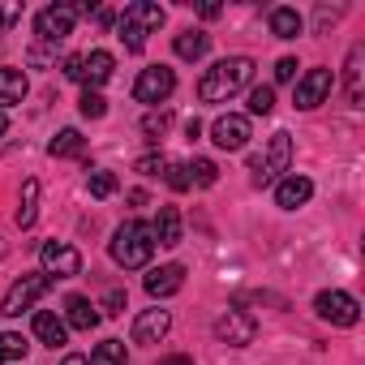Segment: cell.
<instances>
[{
  "label": "cell",
  "mask_w": 365,
  "mask_h": 365,
  "mask_svg": "<svg viewBox=\"0 0 365 365\" xmlns=\"http://www.w3.org/2000/svg\"><path fill=\"white\" fill-rule=\"evenodd\" d=\"M292 78H297V61H292V56H284V61L275 65V82H292Z\"/></svg>",
  "instance_id": "35"
},
{
  "label": "cell",
  "mask_w": 365,
  "mask_h": 365,
  "mask_svg": "<svg viewBox=\"0 0 365 365\" xmlns=\"http://www.w3.org/2000/svg\"><path fill=\"white\" fill-rule=\"evenodd\" d=\"M95 322H99V305H91V297H69L65 301V327L91 331Z\"/></svg>",
  "instance_id": "16"
},
{
  "label": "cell",
  "mask_w": 365,
  "mask_h": 365,
  "mask_svg": "<svg viewBox=\"0 0 365 365\" xmlns=\"http://www.w3.org/2000/svg\"><path fill=\"white\" fill-rule=\"evenodd\" d=\"M267 22H271V35H275V39H297V35L305 31L301 14H297V9H288V5L271 9V14H267Z\"/></svg>",
  "instance_id": "19"
},
{
  "label": "cell",
  "mask_w": 365,
  "mask_h": 365,
  "mask_svg": "<svg viewBox=\"0 0 365 365\" xmlns=\"http://www.w3.org/2000/svg\"><path fill=\"white\" fill-rule=\"evenodd\" d=\"M39 220V180L22 185V202H18V228H31Z\"/></svg>",
  "instance_id": "23"
},
{
  "label": "cell",
  "mask_w": 365,
  "mask_h": 365,
  "mask_svg": "<svg viewBox=\"0 0 365 365\" xmlns=\"http://www.w3.org/2000/svg\"><path fill=\"white\" fill-rule=\"evenodd\" d=\"M211 142H215L220 150H241V146L250 142V116H237V112L220 116V120L211 125Z\"/></svg>",
  "instance_id": "11"
},
{
  "label": "cell",
  "mask_w": 365,
  "mask_h": 365,
  "mask_svg": "<svg viewBox=\"0 0 365 365\" xmlns=\"http://www.w3.org/2000/svg\"><path fill=\"white\" fill-rule=\"evenodd\" d=\"M112 262L116 267H125V271H138V267H146L150 262V254H155V237H150V224H142V220H125L116 232H112Z\"/></svg>",
  "instance_id": "2"
},
{
  "label": "cell",
  "mask_w": 365,
  "mask_h": 365,
  "mask_svg": "<svg viewBox=\"0 0 365 365\" xmlns=\"http://www.w3.org/2000/svg\"><path fill=\"white\" fill-rule=\"evenodd\" d=\"M250 78H254V61H250V56H224V61H215V65L202 73L198 99H202V103H228L232 95H241V91L250 86Z\"/></svg>",
  "instance_id": "1"
},
{
  "label": "cell",
  "mask_w": 365,
  "mask_h": 365,
  "mask_svg": "<svg viewBox=\"0 0 365 365\" xmlns=\"http://www.w3.org/2000/svg\"><path fill=\"white\" fill-rule=\"evenodd\" d=\"M309 198H314V180H309V176H297V172H292V176H284L279 185H275V202H279L284 211H297V207H305Z\"/></svg>",
  "instance_id": "14"
},
{
  "label": "cell",
  "mask_w": 365,
  "mask_h": 365,
  "mask_svg": "<svg viewBox=\"0 0 365 365\" xmlns=\"http://www.w3.org/2000/svg\"><path fill=\"white\" fill-rule=\"evenodd\" d=\"M73 22H78L73 5H48V9H39V18H35V35H39L43 43H65V39L73 35Z\"/></svg>",
  "instance_id": "6"
},
{
  "label": "cell",
  "mask_w": 365,
  "mask_h": 365,
  "mask_svg": "<svg viewBox=\"0 0 365 365\" xmlns=\"http://www.w3.org/2000/svg\"><path fill=\"white\" fill-rule=\"evenodd\" d=\"M103 309H108V314H120V309H125V288H112V292L103 297Z\"/></svg>",
  "instance_id": "36"
},
{
  "label": "cell",
  "mask_w": 365,
  "mask_h": 365,
  "mask_svg": "<svg viewBox=\"0 0 365 365\" xmlns=\"http://www.w3.org/2000/svg\"><path fill=\"white\" fill-rule=\"evenodd\" d=\"M207 48H211V35H202V31H180L176 35V56L180 61H198V56H207Z\"/></svg>",
  "instance_id": "22"
},
{
  "label": "cell",
  "mask_w": 365,
  "mask_h": 365,
  "mask_svg": "<svg viewBox=\"0 0 365 365\" xmlns=\"http://www.w3.org/2000/svg\"><path fill=\"white\" fill-rule=\"evenodd\" d=\"M314 309H318V318L331 322V327H356V318H361V305H356L348 292H339V288L318 292V297H314Z\"/></svg>",
  "instance_id": "5"
},
{
  "label": "cell",
  "mask_w": 365,
  "mask_h": 365,
  "mask_svg": "<svg viewBox=\"0 0 365 365\" xmlns=\"http://www.w3.org/2000/svg\"><path fill=\"white\" fill-rule=\"evenodd\" d=\"M172 91H176V73H172L168 65H150V69H142L138 82H133V99H138V103H163Z\"/></svg>",
  "instance_id": "7"
},
{
  "label": "cell",
  "mask_w": 365,
  "mask_h": 365,
  "mask_svg": "<svg viewBox=\"0 0 365 365\" xmlns=\"http://www.w3.org/2000/svg\"><path fill=\"white\" fill-rule=\"evenodd\" d=\"M22 356H26V339L5 331V335H0V365H5V361H22Z\"/></svg>",
  "instance_id": "28"
},
{
  "label": "cell",
  "mask_w": 365,
  "mask_h": 365,
  "mask_svg": "<svg viewBox=\"0 0 365 365\" xmlns=\"http://www.w3.org/2000/svg\"><path fill=\"white\" fill-rule=\"evenodd\" d=\"M168 125H172V112H150V116L142 120V133H146V138H163Z\"/></svg>",
  "instance_id": "32"
},
{
  "label": "cell",
  "mask_w": 365,
  "mask_h": 365,
  "mask_svg": "<svg viewBox=\"0 0 365 365\" xmlns=\"http://www.w3.org/2000/svg\"><path fill=\"white\" fill-rule=\"evenodd\" d=\"M39 258H43V275L48 279H73L82 271V254L73 245H65V241H48L39 250Z\"/></svg>",
  "instance_id": "9"
},
{
  "label": "cell",
  "mask_w": 365,
  "mask_h": 365,
  "mask_svg": "<svg viewBox=\"0 0 365 365\" xmlns=\"http://www.w3.org/2000/svg\"><path fill=\"white\" fill-rule=\"evenodd\" d=\"M0 258H5V241H0Z\"/></svg>",
  "instance_id": "42"
},
{
  "label": "cell",
  "mask_w": 365,
  "mask_h": 365,
  "mask_svg": "<svg viewBox=\"0 0 365 365\" xmlns=\"http://www.w3.org/2000/svg\"><path fill=\"white\" fill-rule=\"evenodd\" d=\"M150 237L159 245H180V211L176 207H159V215L150 224Z\"/></svg>",
  "instance_id": "18"
},
{
  "label": "cell",
  "mask_w": 365,
  "mask_h": 365,
  "mask_svg": "<svg viewBox=\"0 0 365 365\" xmlns=\"http://www.w3.org/2000/svg\"><path fill=\"white\" fill-rule=\"evenodd\" d=\"M65 318H56V314H48V309H39L35 314V335H39V344H48V348H56V344H65Z\"/></svg>",
  "instance_id": "21"
},
{
  "label": "cell",
  "mask_w": 365,
  "mask_h": 365,
  "mask_svg": "<svg viewBox=\"0 0 365 365\" xmlns=\"http://www.w3.org/2000/svg\"><path fill=\"white\" fill-rule=\"evenodd\" d=\"M331 82H335V78H331V69H309V73L297 82V99H292V103H297L301 112L318 108V103L331 95Z\"/></svg>",
  "instance_id": "12"
},
{
  "label": "cell",
  "mask_w": 365,
  "mask_h": 365,
  "mask_svg": "<svg viewBox=\"0 0 365 365\" xmlns=\"http://www.w3.org/2000/svg\"><path fill=\"white\" fill-rule=\"evenodd\" d=\"M48 288H52V279H48L43 271H35V275H22V279H18V284L5 292V309H0V314L18 318V314H22V309H31V305H35V301H39Z\"/></svg>",
  "instance_id": "8"
},
{
  "label": "cell",
  "mask_w": 365,
  "mask_h": 365,
  "mask_svg": "<svg viewBox=\"0 0 365 365\" xmlns=\"http://www.w3.org/2000/svg\"><path fill=\"white\" fill-rule=\"evenodd\" d=\"M22 18V5H0V31H9Z\"/></svg>",
  "instance_id": "37"
},
{
  "label": "cell",
  "mask_w": 365,
  "mask_h": 365,
  "mask_svg": "<svg viewBox=\"0 0 365 365\" xmlns=\"http://www.w3.org/2000/svg\"><path fill=\"white\" fill-rule=\"evenodd\" d=\"M163 172H168V185H172V190H190V172H185V163H168Z\"/></svg>",
  "instance_id": "33"
},
{
  "label": "cell",
  "mask_w": 365,
  "mask_h": 365,
  "mask_svg": "<svg viewBox=\"0 0 365 365\" xmlns=\"http://www.w3.org/2000/svg\"><path fill=\"white\" fill-rule=\"evenodd\" d=\"M112 69H116L112 52H86V56H82V82H91V91L103 86V82L112 78Z\"/></svg>",
  "instance_id": "17"
},
{
  "label": "cell",
  "mask_w": 365,
  "mask_h": 365,
  "mask_svg": "<svg viewBox=\"0 0 365 365\" xmlns=\"http://www.w3.org/2000/svg\"><path fill=\"white\" fill-rule=\"evenodd\" d=\"M48 150H52L56 159H73V155H82V133H78V129H61V133L48 142Z\"/></svg>",
  "instance_id": "25"
},
{
  "label": "cell",
  "mask_w": 365,
  "mask_h": 365,
  "mask_svg": "<svg viewBox=\"0 0 365 365\" xmlns=\"http://www.w3.org/2000/svg\"><path fill=\"white\" fill-rule=\"evenodd\" d=\"M116 26H120V43H125V52H142L146 39L163 26V9L150 5V0H133V5L120 14Z\"/></svg>",
  "instance_id": "3"
},
{
  "label": "cell",
  "mask_w": 365,
  "mask_h": 365,
  "mask_svg": "<svg viewBox=\"0 0 365 365\" xmlns=\"http://www.w3.org/2000/svg\"><path fill=\"white\" fill-rule=\"evenodd\" d=\"M65 78L82 82V56H69V61H65Z\"/></svg>",
  "instance_id": "38"
},
{
  "label": "cell",
  "mask_w": 365,
  "mask_h": 365,
  "mask_svg": "<svg viewBox=\"0 0 365 365\" xmlns=\"http://www.w3.org/2000/svg\"><path fill=\"white\" fill-rule=\"evenodd\" d=\"M26 99V73L22 69H0V112Z\"/></svg>",
  "instance_id": "20"
},
{
  "label": "cell",
  "mask_w": 365,
  "mask_h": 365,
  "mask_svg": "<svg viewBox=\"0 0 365 365\" xmlns=\"http://www.w3.org/2000/svg\"><path fill=\"white\" fill-rule=\"evenodd\" d=\"M163 168H168L163 155H142V159H138V172H146V176H159Z\"/></svg>",
  "instance_id": "34"
},
{
  "label": "cell",
  "mask_w": 365,
  "mask_h": 365,
  "mask_svg": "<svg viewBox=\"0 0 365 365\" xmlns=\"http://www.w3.org/2000/svg\"><path fill=\"white\" fill-rule=\"evenodd\" d=\"M172 331V314L168 309H142L133 318V344H159Z\"/></svg>",
  "instance_id": "13"
},
{
  "label": "cell",
  "mask_w": 365,
  "mask_h": 365,
  "mask_svg": "<svg viewBox=\"0 0 365 365\" xmlns=\"http://www.w3.org/2000/svg\"><path fill=\"white\" fill-rule=\"evenodd\" d=\"M361 61H365V48L356 43L348 52V103L352 108H361Z\"/></svg>",
  "instance_id": "24"
},
{
  "label": "cell",
  "mask_w": 365,
  "mask_h": 365,
  "mask_svg": "<svg viewBox=\"0 0 365 365\" xmlns=\"http://www.w3.org/2000/svg\"><path fill=\"white\" fill-rule=\"evenodd\" d=\"M78 108H82V116H86V120H99V116L108 112V99H103L99 91H91V86H86V95H82V103H78Z\"/></svg>",
  "instance_id": "31"
},
{
  "label": "cell",
  "mask_w": 365,
  "mask_h": 365,
  "mask_svg": "<svg viewBox=\"0 0 365 365\" xmlns=\"http://www.w3.org/2000/svg\"><path fill=\"white\" fill-rule=\"evenodd\" d=\"M185 172H190V185H215L220 180V168L211 159H194V163H185Z\"/></svg>",
  "instance_id": "27"
},
{
  "label": "cell",
  "mask_w": 365,
  "mask_h": 365,
  "mask_svg": "<svg viewBox=\"0 0 365 365\" xmlns=\"http://www.w3.org/2000/svg\"><path fill=\"white\" fill-rule=\"evenodd\" d=\"M65 365H86V356H78V352H73V356H65Z\"/></svg>",
  "instance_id": "40"
},
{
  "label": "cell",
  "mask_w": 365,
  "mask_h": 365,
  "mask_svg": "<svg viewBox=\"0 0 365 365\" xmlns=\"http://www.w3.org/2000/svg\"><path fill=\"white\" fill-rule=\"evenodd\" d=\"M288 163H292V138L279 129V133H271L267 150H262V155H254V163H250V172H254V185L262 190V185H271V180H284Z\"/></svg>",
  "instance_id": "4"
},
{
  "label": "cell",
  "mask_w": 365,
  "mask_h": 365,
  "mask_svg": "<svg viewBox=\"0 0 365 365\" xmlns=\"http://www.w3.org/2000/svg\"><path fill=\"white\" fill-rule=\"evenodd\" d=\"M116 194V176L112 172H91V198H112Z\"/></svg>",
  "instance_id": "29"
},
{
  "label": "cell",
  "mask_w": 365,
  "mask_h": 365,
  "mask_svg": "<svg viewBox=\"0 0 365 365\" xmlns=\"http://www.w3.org/2000/svg\"><path fill=\"white\" fill-rule=\"evenodd\" d=\"M180 284H185V267H180V262H168V267H155V271L146 275V292H150L155 301H163V297H172V292H180Z\"/></svg>",
  "instance_id": "15"
},
{
  "label": "cell",
  "mask_w": 365,
  "mask_h": 365,
  "mask_svg": "<svg viewBox=\"0 0 365 365\" xmlns=\"http://www.w3.org/2000/svg\"><path fill=\"white\" fill-rule=\"evenodd\" d=\"M86 365H125V344H120V339H103V344L91 352Z\"/></svg>",
  "instance_id": "26"
},
{
  "label": "cell",
  "mask_w": 365,
  "mask_h": 365,
  "mask_svg": "<svg viewBox=\"0 0 365 365\" xmlns=\"http://www.w3.org/2000/svg\"><path fill=\"white\" fill-rule=\"evenodd\" d=\"M5 129H9V116H5V112H0V138H5Z\"/></svg>",
  "instance_id": "41"
},
{
  "label": "cell",
  "mask_w": 365,
  "mask_h": 365,
  "mask_svg": "<svg viewBox=\"0 0 365 365\" xmlns=\"http://www.w3.org/2000/svg\"><path fill=\"white\" fill-rule=\"evenodd\" d=\"M163 365H194V361H190V356H180V352H176V356H168Z\"/></svg>",
  "instance_id": "39"
},
{
  "label": "cell",
  "mask_w": 365,
  "mask_h": 365,
  "mask_svg": "<svg viewBox=\"0 0 365 365\" xmlns=\"http://www.w3.org/2000/svg\"><path fill=\"white\" fill-rule=\"evenodd\" d=\"M215 335H220L224 344H232V348H250L254 335H258V322H254L250 314H241V309H228V314L215 318Z\"/></svg>",
  "instance_id": "10"
},
{
  "label": "cell",
  "mask_w": 365,
  "mask_h": 365,
  "mask_svg": "<svg viewBox=\"0 0 365 365\" xmlns=\"http://www.w3.org/2000/svg\"><path fill=\"white\" fill-rule=\"evenodd\" d=\"M271 108H275V91H271V86H254V91H250V112H254V116H267Z\"/></svg>",
  "instance_id": "30"
}]
</instances>
